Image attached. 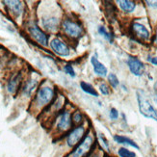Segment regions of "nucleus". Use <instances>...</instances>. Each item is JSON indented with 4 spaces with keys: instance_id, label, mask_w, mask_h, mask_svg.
Segmentation results:
<instances>
[{
    "instance_id": "1",
    "label": "nucleus",
    "mask_w": 157,
    "mask_h": 157,
    "mask_svg": "<svg viewBox=\"0 0 157 157\" xmlns=\"http://www.w3.org/2000/svg\"><path fill=\"white\" fill-rule=\"evenodd\" d=\"M136 95H137V101H138L140 113L145 118L151 119L157 121V110L151 104V102L147 98L146 92L143 90H137Z\"/></svg>"
},
{
    "instance_id": "2",
    "label": "nucleus",
    "mask_w": 157,
    "mask_h": 157,
    "mask_svg": "<svg viewBox=\"0 0 157 157\" xmlns=\"http://www.w3.org/2000/svg\"><path fill=\"white\" fill-rule=\"evenodd\" d=\"M94 147V140L93 135L87 134L76 147L71 152V157H88L92 153Z\"/></svg>"
},
{
    "instance_id": "3",
    "label": "nucleus",
    "mask_w": 157,
    "mask_h": 157,
    "mask_svg": "<svg viewBox=\"0 0 157 157\" xmlns=\"http://www.w3.org/2000/svg\"><path fill=\"white\" fill-rule=\"evenodd\" d=\"M86 136V128L83 125H78L74 127L72 130L67 134V145L70 147H76L79 143L84 139Z\"/></svg>"
},
{
    "instance_id": "4",
    "label": "nucleus",
    "mask_w": 157,
    "mask_h": 157,
    "mask_svg": "<svg viewBox=\"0 0 157 157\" xmlns=\"http://www.w3.org/2000/svg\"><path fill=\"white\" fill-rule=\"evenodd\" d=\"M53 98H54L53 89L50 87H43L38 91L37 97H36V102L38 106L43 107L50 103Z\"/></svg>"
},
{
    "instance_id": "5",
    "label": "nucleus",
    "mask_w": 157,
    "mask_h": 157,
    "mask_svg": "<svg viewBox=\"0 0 157 157\" xmlns=\"http://www.w3.org/2000/svg\"><path fill=\"white\" fill-rule=\"evenodd\" d=\"M62 25L65 33L72 39H79L83 34L82 27L76 22H73L70 19H65Z\"/></svg>"
},
{
    "instance_id": "6",
    "label": "nucleus",
    "mask_w": 157,
    "mask_h": 157,
    "mask_svg": "<svg viewBox=\"0 0 157 157\" xmlns=\"http://www.w3.org/2000/svg\"><path fill=\"white\" fill-rule=\"evenodd\" d=\"M127 66L129 67V71L135 76H142L145 73V65L138 58L129 56L127 59Z\"/></svg>"
},
{
    "instance_id": "7",
    "label": "nucleus",
    "mask_w": 157,
    "mask_h": 157,
    "mask_svg": "<svg viewBox=\"0 0 157 157\" xmlns=\"http://www.w3.org/2000/svg\"><path fill=\"white\" fill-rule=\"evenodd\" d=\"M28 30L31 37L35 40H37L40 44L44 46H46L48 44V37L43 30L40 29V27H38L37 25H32L29 27Z\"/></svg>"
},
{
    "instance_id": "8",
    "label": "nucleus",
    "mask_w": 157,
    "mask_h": 157,
    "mask_svg": "<svg viewBox=\"0 0 157 157\" xmlns=\"http://www.w3.org/2000/svg\"><path fill=\"white\" fill-rule=\"evenodd\" d=\"M56 124H57V128L61 131H67L69 129H71V124H72L71 114L67 111L61 113L59 115V117L57 118Z\"/></svg>"
},
{
    "instance_id": "9",
    "label": "nucleus",
    "mask_w": 157,
    "mask_h": 157,
    "mask_svg": "<svg viewBox=\"0 0 157 157\" xmlns=\"http://www.w3.org/2000/svg\"><path fill=\"white\" fill-rule=\"evenodd\" d=\"M50 47L59 56L66 57L70 55V48L67 47V45L57 38L53 39L50 42Z\"/></svg>"
},
{
    "instance_id": "10",
    "label": "nucleus",
    "mask_w": 157,
    "mask_h": 157,
    "mask_svg": "<svg viewBox=\"0 0 157 157\" xmlns=\"http://www.w3.org/2000/svg\"><path fill=\"white\" fill-rule=\"evenodd\" d=\"M131 28H132V31L135 35L142 40H147L149 38H151V33H149L148 29L144 24L139 23V22H133Z\"/></svg>"
},
{
    "instance_id": "11",
    "label": "nucleus",
    "mask_w": 157,
    "mask_h": 157,
    "mask_svg": "<svg viewBox=\"0 0 157 157\" xmlns=\"http://www.w3.org/2000/svg\"><path fill=\"white\" fill-rule=\"evenodd\" d=\"M114 141L119 145H121L124 147H131L135 149H140L139 145L136 143L135 141H133L132 139H130L129 137H126V136L124 135H115L114 136Z\"/></svg>"
},
{
    "instance_id": "12",
    "label": "nucleus",
    "mask_w": 157,
    "mask_h": 157,
    "mask_svg": "<svg viewBox=\"0 0 157 157\" xmlns=\"http://www.w3.org/2000/svg\"><path fill=\"white\" fill-rule=\"evenodd\" d=\"M5 6L9 9V11L13 13L16 17H18L21 15L22 10H23V5L22 2L16 1V0H11V1H3Z\"/></svg>"
},
{
    "instance_id": "13",
    "label": "nucleus",
    "mask_w": 157,
    "mask_h": 157,
    "mask_svg": "<svg viewBox=\"0 0 157 157\" xmlns=\"http://www.w3.org/2000/svg\"><path fill=\"white\" fill-rule=\"evenodd\" d=\"M91 64L93 66V69H94V71L98 74V75L99 76H102V77H104L107 75V67L102 64L100 61L97 58V57H94L93 56L91 58Z\"/></svg>"
},
{
    "instance_id": "14",
    "label": "nucleus",
    "mask_w": 157,
    "mask_h": 157,
    "mask_svg": "<svg viewBox=\"0 0 157 157\" xmlns=\"http://www.w3.org/2000/svg\"><path fill=\"white\" fill-rule=\"evenodd\" d=\"M20 80H21V74L17 73L16 75H13L10 81L8 82V85H7V89H8V92L11 94H13L17 91L19 83H20Z\"/></svg>"
},
{
    "instance_id": "15",
    "label": "nucleus",
    "mask_w": 157,
    "mask_h": 157,
    "mask_svg": "<svg viewBox=\"0 0 157 157\" xmlns=\"http://www.w3.org/2000/svg\"><path fill=\"white\" fill-rule=\"evenodd\" d=\"M117 3L120 8L125 13H132L136 8V3L130 0H118Z\"/></svg>"
},
{
    "instance_id": "16",
    "label": "nucleus",
    "mask_w": 157,
    "mask_h": 157,
    "mask_svg": "<svg viewBox=\"0 0 157 157\" xmlns=\"http://www.w3.org/2000/svg\"><path fill=\"white\" fill-rule=\"evenodd\" d=\"M43 24L45 29L49 31H55L58 29L59 21L56 17H49V18L43 19Z\"/></svg>"
},
{
    "instance_id": "17",
    "label": "nucleus",
    "mask_w": 157,
    "mask_h": 157,
    "mask_svg": "<svg viewBox=\"0 0 157 157\" xmlns=\"http://www.w3.org/2000/svg\"><path fill=\"white\" fill-rule=\"evenodd\" d=\"M80 87H81V89H82V91L85 92L86 94H91V95H94V97H98V92H97V90H95V89L93 87V85L87 83V82L82 81L81 83H80Z\"/></svg>"
},
{
    "instance_id": "18",
    "label": "nucleus",
    "mask_w": 157,
    "mask_h": 157,
    "mask_svg": "<svg viewBox=\"0 0 157 157\" xmlns=\"http://www.w3.org/2000/svg\"><path fill=\"white\" fill-rule=\"evenodd\" d=\"M118 155L120 157H137L136 153L125 147H121L118 149Z\"/></svg>"
},
{
    "instance_id": "19",
    "label": "nucleus",
    "mask_w": 157,
    "mask_h": 157,
    "mask_svg": "<svg viewBox=\"0 0 157 157\" xmlns=\"http://www.w3.org/2000/svg\"><path fill=\"white\" fill-rule=\"evenodd\" d=\"M37 86V81L36 80H30L26 83L24 89H23V94L26 95H30L31 93L34 91V89Z\"/></svg>"
},
{
    "instance_id": "20",
    "label": "nucleus",
    "mask_w": 157,
    "mask_h": 157,
    "mask_svg": "<svg viewBox=\"0 0 157 157\" xmlns=\"http://www.w3.org/2000/svg\"><path fill=\"white\" fill-rule=\"evenodd\" d=\"M98 141L100 143V145L102 147V148L104 149L106 151H110V146H109V142L106 139L105 136L102 134V133H98Z\"/></svg>"
},
{
    "instance_id": "21",
    "label": "nucleus",
    "mask_w": 157,
    "mask_h": 157,
    "mask_svg": "<svg viewBox=\"0 0 157 157\" xmlns=\"http://www.w3.org/2000/svg\"><path fill=\"white\" fill-rule=\"evenodd\" d=\"M108 82H109V84L111 85V87L114 88V89L117 88L119 86V84H120V81H119L117 75H116L115 73L109 74V75H108Z\"/></svg>"
},
{
    "instance_id": "22",
    "label": "nucleus",
    "mask_w": 157,
    "mask_h": 157,
    "mask_svg": "<svg viewBox=\"0 0 157 157\" xmlns=\"http://www.w3.org/2000/svg\"><path fill=\"white\" fill-rule=\"evenodd\" d=\"M98 33L100 34V35L103 36L107 40H109V42H113V35L111 33H109L106 29H105V27L103 26H100L99 28H98Z\"/></svg>"
},
{
    "instance_id": "23",
    "label": "nucleus",
    "mask_w": 157,
    "mask_h": 157,
    "mask_svg": "<svg viewBox=\"0 0 157 157\" xmlns=\"http://www.w3.org/2000/svg\"><path fill=\"white\" fill-rule=\"evenodd\" d=\"M64 71H65V72L67 74H69V75L71 76V77H75V75H76L75 71H74L73 67H72V66H71V65H66L64 67Z\"/></svg>"
},
{
    "instance_id": "24",
    "label": "nucleus",
    "mask_w": 157,
    "mask_h": 157,
    "mask_svg": "<svg viewBox=\"0 0 157 157\" xmlns=\"http://www.w3.org/2000/svg\"><path fill=\"white\" fill-rule=\"evenodd\" d=\"M99 91L102 94H104V95L110 94V88H109L108 85L105 83H102L99 85Z\"/></svg>"
},
{
    "instance_id": "25",
    "label": "nucleus",
    "mask_w": 157,
    "mask_h": 157,
    "mask_svg": "<svg viewBox=\"0 0 157 157\" xmlns=\"http://www.w3.org/2000/svg\"><path fill=\"white\" fill-rule=\"evenodd\" d=\"M72 121L75 122V124H80L83 121V116L80 112H75L73 114V117H72Z\"/></svg>"
},
{
    "instance_id": "26",
    "label": "nucleus",
    "mask_w": 157,
    "mask_h": 157,
    "mask_svg": "<svg viewBox=\"0 0 157 157\" xmlns=\"http://www.w3.org/2000/svg\"><path fill=\"white\" fill-rule=\"evenodd\" d=\"M109 117H110V119L112 121H116L118 120L119 118V112L116 108H112L110 110V113H109Z\"/></svg>"
},
{
    "instance_id": "27",
    "label": "nucleus",
    "mask_w": 157,
    "mask_h": 157,
    "mask_svg": "<svg viewBox=\"0 0 157 157\" xmlns=\"http://www.w3.org/2000/svg\"><path fill=\"white\" fill-rule=\"evenodd\" d=\"M147 61L149 63H151L154 66H157V56L156 57H148Z\"/></svg>"
},
{
    "instance_id": "28",
    "label": "nucleus",
    "mask_w": 157,
    "mask_h": 157,
    "mask_svg": "<svg viewBox=\"0 0 157 157\" xmlns=\"http://www.w3.org/2000/svg\"><path fill=\"white\" fill-rule=\"evenodd\" d=\"M147 5L149 6V7H151V8H157V1H146Z\"/></svg>"
},
{
    "instance_id": "29",
    "label": "nucleus",
    "mask_w": 157,
    "mask_h": 157,
    "mask_svg": "<svg viewBox=\"0 0 157 157\" xmlns=\"http://www.w3.org/2000/svg\"><path fill=\"white\" fill-rule=\"evenodd\" d=\"M88 157H99V154L97 153V152H92Z\"/></svg>"
},
{
    "instance_id": "30",
    "label": "nucleus",
    "mask_w": 157,
    "mask_h": 157,
    "mask_svg": "<svg viewBox=\"0 0 157 157\" xmlns=\"http://www.w3.org/2000/svg\"><path fill=\"white\" fill-rule=\"evenodd\" d=\"M154 89H155V91H156V94H157V82L154 84Z\"/></svg>"
},
{
    "instance_id": "31",
    "label": "nucleus",
    "mask_w": 157,
    "mask_h": 157,
    "mask_svg": "<svg viewBox=\"0 0 157 157\" xmlns=\"http://www.w3.org/2000/svg\"><path fill=\"white\" fill-rule=\"evenodd\" d=\"M154 99H155V101L157 102V94H155V97H154Z\"/></svg>"
},
{
    "instance_id": "32",
    "label": "nucleus",
    "mask_w": 157,
    "mask_h": 157,
    "mask_svg": "<svg viewBox=\"0 0 157 157\" xmlns=\"http://www.w3.org/2000/svg\"><path fill=\"white\" fill-rule=\"evenodd\" d=\"M155 40H156V44H157V33H156V39H155Z\"/></svg>"
}]
</instances>
